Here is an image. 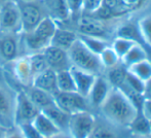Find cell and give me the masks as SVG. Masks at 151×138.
Segmentation results:
<instances>
[{"label":"cell","instance_id":"1","mask_svg":"<svg viewBox=\"0 0 151 138\" xmlns=\"http://www.w3.org/2000/svg\"><path fill=\"white\" fill-rule=\"evenodd\" d=\"M101 116L118 127L127 128L139 110L117 88H112L109 95L98 109Z\"/></svg>","mask_w":151,"mask_h":138},{"label":"cell","instance_id":"2","mask_svg":"<svg viewBox=\"0 0 151 138\" xmlns=\"http://www.w3.org/2000/svg\"><path fill=\"white\" fill-rule=\"evenodd\" d=\"M58 28V24L50 17H45L35 28L29 32L22 33V41L25 53L27 55L32 53L42 52L50 46V41Z\"/></svg>","mask_w":151,"mask_h":138},{"label":"cell","instance_id":"3","mask_svg":"<svg viewBox=\"0 0 151 138\" xmlns=\"http://www.w3.org/2000/svg\"><path fill=\"white\" fill-rule=\"evenodd\" d=\"M68 55L71 65L75 68L90 72L95 75L105 73V68L100 60V56L88 50L79 38H77L68 50Z\"/></svg>","mask_w":151,"mask_h":138},{"label":"cell","instance_id":"4","mask_svg":"<svg viewBox=\"0 0 151 138\" xmlns=\"http://www.w3.org/2000/svg\"><path fill=\"white\" fill-rule=\"evenodd\" d=\"M18 90L5 78L0 67V125L14 129Z\"/></svg>","mask_w":151,"mask_h":138},{"label":"cell","instance_id":"5","mask_svg":"<svg viewBox=\"0 0 151 138\" xmlns=\"http://www.w3.org/2000/svg\"><path fill=\"white\" fill-rule=\"evenodd\" d=\"M27 55L22 41V33L0 31V67L8 66L18 58Z\"/></svg>","mask_w":151,"mask_h":138},{"label":"cell","instance_id":"6","mask_svg":"<svg viewBox=\"0 0 151 138\" xmlns=\"http://www.w3.org/2000/svg\"><path fill=\"white\" fill-rule=\"evenodd\" d=\"M22 22V33L32 31L45 17H47L42 0L22 1L16 0Z\"/></svg>","mask_w":151,"mask_h":138},{"label":"cell","instance_id":"7","mask_svg":"<svg viewBox=\"0 0 151 138\" xmlns=\"http://www.w3.org/2000/svg\"><path fill=\"white\" fill-rule=\"evenodd\" d=\"M73 28L78 35L93 36L108 40V21H102L95 17L82 12L78 18L73 21Z\"/></svg>","mask_w":151,"mask_h":138},{"label":"cell","instance_id":"8","mask_svg":"<svg viewBox=\"0 0 151 138\" xmlns=\"http://www.w3.org/2000/svg\"><path fill=\"white\" fill-rule=\"evenodd\" d=\"M0 31L22 33V22L16 0L0 2Z\"/></svg>","mask_w":151,"mask_h":138},{"label":"cell","instance_id":"9","mask_svg":"<svg viewBox=\"0 0 151 138\" xmlns=\"http://www.w3.org/2000/svg\"><path fill=\"white\" fill-rule=\"evenodd\" d=\"M54 102L68 114H74L77 112L91 110L88 99L77 92H59L54 95Z\"/></svg>","mask_w":151,"mask_h":138},{"label":"cell","instance_id":"10","mask_svg":"<svg viewBox=\"0 0 151 138\" xmlns=\"http://www.w3.org/2000/svg\"><path fill=\"white\" fill-rule=\"evenodd\" d=\"M96 122V116L91 110L77 112L70 116L68 132L73 138H88Z\"/></svg>","mask_w":151,"mask_h":138},{"label":"cell","instance_id":"11","mask_svg":"<svg viewBox=\"0 0 151 138\" xmlns=\"http://www.w3.org/2000/svg\"><path fill=\"white\" fill-rule=\"evenodd\" d=\"M40 110L34 105L25 91L22 88L18 90L17 94L16 111H14V126L32 123Z\"/></svg>","mask_w":151,"mask_h":138},{"label":"cell","instance_id":"12","mask_svg":"<svg viewBox=\"0 0 151 138\" xmlns=\"http://www.w3.org/2000/svg\"><path fill=\"white\" fill-rule=\"evenodd\" d=\"M129 136L132 134L127 128L113 125L102 116H96L95 125L88 138H129Z\"/></svg>","mask_w":151,"mask_h":138},{"label":"cell","instance_id":"13","mask_svg":"<svg viewBox=\"0 0 151 138\" xmlns=\"http://www.w3.org/2000/svg\"><path fill=\"white\" fill-rule=\"evenodd\" d=\"M113 87L110 85V82L107 80L104 74L96 76V79L93 84V87L91 88V91L88 93V102L90 105V108L91 109H99L100 106L103 104L105 99L109 95L110 91Z\"/></svg>","mask_w":151,"mask_h":138},{"label":"cell","instance_id":"14","mask_svg":"<svg viewBox=\"0 0 151 138\" xmlns=\"http://www.w3.org/2000/svg\"><path fill=\"white\" fill-rule=\"evenodd\" d=\"M42 53L46 59L48 68L52 69L54 71L59 72L71 68L72 65L68 55V51L62 50L54 46H48L42 51Z\"/></svg>","mask_w":151,"mask_h":138},{"label":"cell","instance_id":"15","mask_svg":"<svg viewBox=\"0 0 151 138\" xmlns=\"http://www.w3.org/2000/svg\"><path fill=\"white\" fill-rule=\"evenodd\" d=\"M47 17L57 22L59 26H69L71 14L66 0H42Z\"/></svg>","mask_w":151,"mask_h":138},{"label":"cell","instance_id":"16","mask_svg":"<svg viewBox=\"0 0 151 138\" xmlns=\"http://www.w3.org/2000/svg\"><path fill=\"white\" fill-rule=\"evenodd\" d=\"M31 86L38 88L50 95H54L58 91L57 88V72L47 68L33 77Z\"/></svg>","mask_w":151,"mask_h":138},{"label":"cell","instance_id":"17","mask_svg":"<svg viewBox=\"0 0 151 138\" xmlns=\"http://www.w3.org/2000/svg\"><path fill=\"white\" fill-rule=\"evenodd\" d=\"M70 71H71V74L73 76L76 92L79 93L80 95H82V96L86 98L97 75L91 74L90 72L83 71V70H80L78 68H75L73 66H71Z\"/></svg>","mask_w":151,"mask_h":138},{"label":"cell","instance_id":"18","mask_svg":"<svg viewBox=\"0 0 151 138\" xmlns=\"http://www.w3.org/2000/svg\"><path fill=\"white\" fill-rule=\"evenodd\" d=\"M77 38L78 35L74 29L58 25V28H57L56 32L52 36V41H50V46L68 51Z\"/></svg>","mask_w":151,"mask_h":138},{"label":"cell","instance_id":"19","mask_svg":"<svg viewBox=\"0 0 151 138\" xmlns=\"http://www.w3.org/2000/svg\"><path fill=\"white\" fill-rule=\"evenodd\" d=\"M43 112L60 130H68V124H69L70 114L62 110L55 102L47 105L43 109L40 110Z\"/></svg>","mask_w":151,"mask_h":138},{"label":"cell","instance_id":"20","mask_svg":"<svg viewBox=\"0 0 151 138\" xmlns=\"http://www.w3.org/2000/svg\"><path fill=\"white\" fill-rule=\"evenodd\" d=\"M22 89L25 91L27 96L30 98V100L39 110L43 109L44 107H46L47 105H50V104L54 102L52 95L48 94V93L44 92V91L40 90L38 88H35L33 86H29Z\"/></svg>","mask_w":151,"mask_h":138},{"label":"cell","instance_id":"21","mask_svg":"<svg viewBox=\"0 0 151 138\" xmlns=\"http://www.w3.org/2000/svg\"><path fill=\"white\" fill-rule=\"evenodd\" d=\"M31 124L33 125L34 128L39 132V134L43 138L50 137V136H52V135L58 133L59 131H61L60 129L41 111L35 116V118L32 121Z\"/></svg>","mask_w":151,"mask_h":138},{"label":"cell","instance_id":"22","mask_svg":"<svg viewBox=\"0 0 151 138\" xmlns=\"http://www.w3.org/2000/svg\"><path fill=\"white\" fill-rule=\"evenodd\" d=\"M145 59H148L147 54V48L144 44L141 43H135L127 53L124 56L121 58V63L124 65L125 67H129L132 65L136 64V63L143 61Z\"/></svg>","mask_w":151,"mask_h":138},{"label":"cell","instance_id":"23","mask_svg":"<svg viewBox=\"0 0 151 138\" xmlns=\"http://www.w3.org/2000/svg\"><path fill=\"white\" fill-rule=\"evenodd\" d=\"M129 131L133 136H145L151 134V123L150 121L142 113L138 111L134 120L127 127Z\"/></svg>","mask_w":151,"mask_h":138},{"label":"cell","instance_id":"24","mask_svg":"<svg viewBox=\"0 0 151 138\" xmlns=\"http://www.w3.org/2000/svg\"><path fill=\"white\" fill-rule=\"evenodd\" d=\"M105 71H106V73H104V75L107 78L108 82H110V85H111L113 88H118V87L124 82L125 76H127V68L120 61L115 66L111 67V68L105 69Z\"/></svg>","mask_w":151,"mask_h":138},{"label":"cell","instance_id":"25","mask_svg":"<svg viewBox=\"0 0 151 138\" xmlns=\"http://www.w3.org/2000/svg\"><path fill=\"white\" fill-rule=\"evenodd\" d=\"M116 36L124 37L135 42H138V43L144 44L143 39L141 37V34H140L139 28H138V24H134V23L121 24L116 30Z\"/></svg>","mask_w":151,"mask_h":138},{"label":"cell","instance_id":"26","mask_svg":"<svg viewBox=\"0 0 151 138\" xmlns=\"http://www.w3.org/2000/svg\"><path fill=\"white\" fill-rule=\"evenodd\" d=\"M57 88L59 92H76L75 84L70 69L57 72Z\"/></svg>","mask_w":151,"mask_h":138},{"label":"cell","instance_id":"27","mask_svg":"<svg viewBox=\"0 0 151 138\" xmlns=\"http://www.w3.org/2000/svg\"><path fill=\"white\" fill-rule=\"evenodd\" d=\"M78 35V34H77ZM80 41L93 53L100 55L105 48L110 46L108 40L100 37H93V36H86V35H78Z\"/></svg>","mask_w":151,"mask_h":138},{"label":"cell","instance_id":"28","mask_svg":"<svg viewBox=\"0 0 151 138\" xmlns=\"http://www.w3.org/2000/svg\"><path fill=\"white\" fill-rule=\"evenodd\" d=\"M127 70L132 74H134L136 77L145 82L151 77V62L149 59H145V60L140 61V62L127 67Z\"/></svg>","mask_w":151,"mask_h":138},{"label":"cell","instance_id":"29","mask_svg":"<svg viewBox=\"0 0 151 138\" xmlns=\"http://www.w3.org/2000/svg\"><path fill=\"white\" fill-rule=\"evenodd\" d=\"M28 59H29V63H30V68L33 77L37 75V74H39L40 72L44 71L45 69L48 68L47 63H46V59L42 52L29 54Z\"/></svg>","mask_w":151,"mask_h":138},{"label":"cell","instance_id":"30","mask_svg":"<svg viewBox=\"0 0 151 138\" xmlns=\"http://www.w3.org/2000/svg\"><path fill=\"white\" fill-rule=\"evenodd\" d=\"M99 56L100 60H101L105 69L111 68V67L115 66L116 64H118L120 62V58L115 53V51L111 48V46H108L107 48H104L103 52Z\"/></svg>","mask_w":151,"mask_h":138},{"label":"cell","instance_id":"31","mask_svg":"<svg viewBox=\"0 0 151 138\" xmlns=\"http://www.w3.org/2000/svg\"><path fill=\"white\" fill-rule=\"evenodd\" d=\"M135 43H137V42L133 41V40H131V39L120 37V36H115V38H114L111 43H110V46L115 51V53L118 55V57H119L121 60V58L124 56L125 53H127Z\"/></svg>","mask_w":151,"mask_h":138},{"label":"cell","instance_id":"32","mask_svg":"<svg viewBox=\"0 0 151 138\" xmlns=\"http://www.w3.org/2000/svg\"><path fill=\"white\" fill-rule=\"evenodd\" d=\"M137 24L144 46H151V14L141 18Z\"/></svg>","mask_w":151,"mask_h":138},{"label":"cell","instance_id":"33","mask_svg":"<svg viewBox=\"0 0 151 138\" xmlns=\"http://www.w3.org/2000/svg\"><path fill=\"white\" fill-rule=\"evenodd\" d=\"M148 0H119L121 7L125 12H132L135 10H139L145 6Z\"/></svg>","mask_w":151,"mask_h":138},{"label":"cell","instance_id":"34","mask_svg":"<svg viewBox=\"0 0 151 138\" xmlns=\"http://www.w3.org/2000/svg\"><path fill=\"white\" fill-rule=\"evenodd\" d=\"M66 2L71 14V20L74 21L81 14L84 0H66Z\"/></svg>","mask_w":151,"mask_h":138},{"label":"cell","instance_id":"35","mask_svg":"<svg viewBox=\"0 0 151 138\" xmlns=\"http://www.w3.org/2000/svg\"><path fill=\"white\" fill-rule=\"evenodd\" d=\"M17 128L19 129V131H20L24 138H43L39 134V132L34 128L31 123L17 126Z\"/></svg>","mask_w":151,"mask_h":138},{"label":"cell","instance_id":"36","mask_svg":"<svg viewBox=\"0 0 151 138\" xmlns=\"http://www.w3.org/2000/svg\"><path fill=\"white\" fill-rule=\"evenodd\" d=\"M102 3H103V0H84L82 12L83 14H91V12H96L102 5Z\"/></svg>","mask_w":151,"mask_h":138},{"label":"cell","instance_id":"37","mask_svg":"<svg viewBox=\"0 0 151 138\" xmlns=\"http://www.w3.org/2000/svg\"><path fill=\"white\" fill-rule=\"evenodd\" d=\"M140 111L148 118V120L151 122V100H148V99H144L143 104L141 106V109Z\"/></svg>","mask_w":151,"mask_h":138},{"label":"cell","instance_id":"38","mask_svg":"<svg viewBox=\"0 0 151 138\" xmlns=\"http://www.w3.org/2000/svg\"><path fill=\"white\" fill-rule=\"evenodd\" d=\"M143 97H144V99L151 100V77L144 82Z\"/></svg>","mask_w":151,"mask_h":138},{"label":"cell","instance_id":"39","mask_svg":"<svg viewBox=\"0 0 151 138\" xmlns=\"http://www.w3.org/2000/svg\"><path fill=\"white\" fill-rule=\"evenodd\" d=\"M45 138H73V137L71 136V134H70L68 131L61 130V131H59L58 133H56V134L52 135V136H50V137H45Z\"/></svg>","mask_w":151,"mask_h":138},{"label":"cell","instance_id":"40","mask_svg":"<svg viewBox=\"0 0 151 138\" xmlns=\"http://www.w3.org/2000/svg\"><path fill=\"white\" fill-rule=\"evenodd\" d=\"M6 138H24V137H23V135L21 134V132L19 131V129L17 128V127H14V128L10 131V133L7 135V137Z\"/></svg>","mask_w":151,"mask_h":138},{"label":"cell","instance_id":"41","mask_svg":"<svg viewBox=\"0 0 151 138\" xmlns=\"http://www.w3.org/2000/svg\"><path fill=\"white\" fill-rule=\"evenodd\" d=\"M12 130V129L6 128V127L1 126V125H0V138H6Z\"/></svg>","mask_w":151,"mask_h":138},{"label":"cell","instance_id":"42","mask_svg":"<svg viewBox=\"0 0 151 138\" xmlns=\"http://www.w3.org/2000/svg\"><path fill=\"white\" fill-rule=\"evenodd\" d=\"M133 138H151V134L145 135V136H133Z\"/></svg>","mask_w":151,"mask_h":138},{"label":"cell","instance_id":"43","mask_svg":"<svg viewBox=\"0 0 151 138\" xmlns=\"http://www.w3.org/2000/svg\"><path fill=\"white\" fill-rule=\"evenodd\" d=\"M22 1H33V0H22Z\"/></svg>","mask_w":151,"mask_h":138},{"label":"cell","instance_id":"44","mask_svg":"<svg viewBox=\"0 0 151 138\" xmlns=\"http://www.w3.org/2000/svg\"><path fill=\"white\" fill-rule=\"evenodd\" d=\"M0 2H1V0H0Z\"/></svg>","mask_w":151,"mask_h":138},{"label":"cell","instance_id":"45","mask_svg":"<svg viewBox=\"0 0 151 138\" xmlns=\"http://www.w3.org/2000/svg\"><path fill=\"white\" fill-rule=\"evenodd\" d=\"M150 48H151V46H150Z\"/></svg>","mask_w":151,"mask_h":138},{"label":"cell","instance_id":"46","mask_svg":"<svg viewBox=\"0 0 151 138\" xmlns=\"http://www.w3.org/2000/svg\"><path fill=\"white\" fill-rule=\"evenodd\" d=\"M1 1H2V0H1Z\"/></svg>","mask_w":151,"mask_h":138},{"label":"cell","instance_id":"47","mask_svg":"<svg viewBox=\"0 0 151 138\" xmlns=\"http://www.w3.org/2000/svg\"><path fill=\"white\" fill-rule=\"evenodd\" d=\"M150 123H151V122H150Z\"/></svg>","mask_w":151,"mask_h":138}]
</instances>
